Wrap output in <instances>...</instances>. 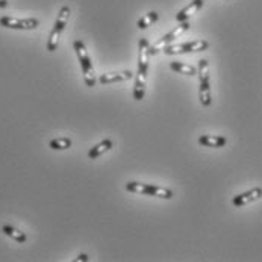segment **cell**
I'll use <instances>...</instances> for the list:
<instances>
[{
  "label": "cell",
  "instance_id": "6da1fadb",
  "mask_svg": "<svg viewBox=\"0 0 262 262\" xmlns=\"http://www.w3.org/2000/svg\"><path fill=\"white\" fill-rule=\"evenodd\" d=\"M73 47H75L77 59L80 62V69H82V73H83L85 85L93 88L96 85V75H94V67H93L91 59H90V55L86 52V47H85V44L80 39H76L75 42H73Z\"/></svg>",
  "mask_w": 262,
  "mask_h": 262
},
{
  "label": "cell",
  "instance_id": "7a4b0ae2",
  "mask_svg": "<svg viewBox=\"0 0 262 262\" xmlns=\"http://www.w3.org/2000/svg\"><path fill=\"white\" fill-rule=\"evenodd\" d=\"M197 75H199V83H200V86H199L200 103L208 108L212 103V97H211V83H209V64L206 59L199 61Z\"/></svg>",
  "mask_w": 262,
  "mask_h": 262
},
{
  "label": "cell",
  "instance_id": "3957f363",
  "mask_svg": "<svg viewBox=\"0 0 262 262\" xmlns=\"http://www.w3.org/2000/svg\"><path fill=\"white\" fill-rule=\"evenodd\" d=\"M70 8L67 5H64L61 9H59V14H58V18L55 21V26L49 35L47 39V50L49 52H55L58 49V42H59V37L62 34V31L66 29L67 26V21H69V17H70Z\"/></svg>",
  "mask_w": 262,
  "mask_h": 262
},
{
  "label": "cell",
  "instance_id": "277c9868",
  "mask_svg": "<svg viewBox=\"0 0 262 262\" xmlns=\"http://www.w3.org/2000/svg\"><path fill=\"white\" fill-rule=\"evenodd\" d=\"M126 189L129 192H137V194H144V195H153V197H161L165 200L173 199V191L167 189V188L156 187V185H150V184H140V182H127Z\"/></svg>",
  "mask_w": 262,
  "mask_h": 262
},
{
  "label": "cell",
  "instance_id": "5b68a950",
  "mask_svg": "<svg viewBox=\"0 0 262 262\" xmlns=\"http://www.w3.org/2000/svg\"><path fill=\"white\" fill-rule=\"evenodd\" d=\"M209 47V42L205 39H195L189 42H182V44H168L164 47L165 55H184V53H192V52H203Z\"/></svg>",
  "mask_w": 262,
  "mask_h": 262
},
{
  "label": "cell",
  "instance_id": "8992f818",
  "mask_svg": "<svg viewBox=\"0 0 262 262\" xmlns=\"http://www.w3.org/2000/svg\"><path fill=\"white\" fill-rule=\"evenodd\" d=\"M189 21H181V25L176 28V29H173L171 32H168V34H165L162 38H159L155 44H151L149 47L150 50V56H155L156 53H159L161 50H164V47L165 46H168L171 41H174L176 38H181V35H184L185 32H187L188 29H189Z\"/></svg>",
  "mask_w": 262,
  "mask_h": 262
},
{
  "label": "cell",
  "instance_id": "52a82bcc",
  "mask_svg": "<svg viewBox=\"0 0 262 262\" xmlns=\"http://www.w3.org/2000/svg\"><path fill=\"white\" fill-rule=\"evenodd\" d=\"M0 25L8 29H17V31H32L39 26L37 18H14V17H0Z\"/></svg>",
  "mask_w": 262,
  "mask_h": 262
},
{
  "label": "cell",
  "instance_id": "ba28073f",
  "mask_svg": "<svg viewBox=\"0 0 262 262\" xmlns=\"http://www.w3.org/2000/svg\"><path fill=\"white\" fill-rule=\"evenodd\" d=\"M150 44L147 38H141L140 44H138V72L140 75L147 76V70H149L150 62Z\"/></svg>",
  "mask_w": 262,
  "mask_h": 262
},
{
  "label": "cell",
  "instance_id": "9c48e42d",
  "mask_svg": "<svg viewBox=\"0 0 262 262\" xmlns=\"http://www.w3.org/2000/svg\"><path fill=\"white\" fill-rule=\"evenodd\" d=\"M261 197L262 188L256 187L253 188V189H250V191H246V192H243V194L235 195V197L232 199V205L236 206V208H243V206H246V205H249V203H252V202L259 200Z\"/></svg>",
  "mask_w": 262,
  "mask_h": 262
},
{
  "label": "cell",
  "instance_id": "30bf717a",
  "mask_svg": "<svg viewBox=\"0 0 262 262\" xmlns=\"http://www.w3.org/2000/svg\"><path fill=\"white\" fill-rule=\"evenodd\" d=\"M134 73L129 72V70H124V72H120V73H105L99 77V82L103 83V85H110V83H117V82H126V80H130Z\"/></svg>",
  "mask_w": 262,
  "mask_h": 262
},
{
  "label": "cell",
  "instance_id": "8fae6325",
  "mask_svg": "<svg viewBox=\"0 0 262 262\" xmlns=\"http://www.w3.org/2000/svg\"><path fill=\"white\" fill-rule=\"evenodd\" d=\"M199 144L205 146V147L219 149V147H225L227 144V140L225 137H219V135H200L199 137Z\"/></svg>",
  "mask_w": 262,
  "mask_h": 262
},
{
  "label": "cell",
  "instance_id": "7c38bea8",
  "mask_svg": "<svg viewBox=\"0 0 262 262\" xmlns=\"http://www.w3.org/2000/svg\"><path fill=\"white\" fill-rule=\"evenodd\" d=\"M203 6V0H192L188 6H185L184 9H181L178 14H176V20L181 23V21H187L188 18L195 14L200 8Z\"/></svg>",
  "mask_w": 262,
  "mask_h": 262
},
{
  "label": "cell",
  "instance_id": "4fadbf2b",
  "mask_svg": "<svg viewBox=\"0 0 262 262\" xmlns=\"http://www.w3.org/2000/svg\"><path fill=\"white\" fill-rule=\"evenodd\" d=\"M144 94H146V76L137 73L135 83H134V99L140 102L144 99Z\"/></svg>",
  "mask_w": 262,
  "mask_h": 262
},
{
  "label": "cell",
  "instance_id": "5bb4252c",
  "mask_svg": "<svg viewBox=\"0 0 262 262\" xmlns=\"http://www.w3.org/2000/svg\"><path fill=\"white\" fill-rule=\"evenodd\" d=\"M2 232L6 235V236H9V238H12V239H15L17 243H26L28 241V236H26V233L25 232H21V230H18L17 227H14V226L11 225H5L2 227Z\"/></svg>",
  "mask_w": 262,
  "mask_h": 262
},
{
  "label": "cell",
  "instance_id": "9a60e30c",
  "mask_svg": "<svg viewBox=\"0 0 262 262\" xmlns=\"http://www.w3.org/2000/svg\"><path fill=\"white\" fill-rule=\"evenodd\" d=\"M113 149V141L111 140H103L99 144H96L94 147H91V150L88 151V158L90 159H97L100 155L106 153L108 150Z\"/></svg>",
  "mask_w": 262,
  "mask_h": 262
},
{
  "label": "cell",
  "instance_id": "2e32d148",
  "mask_svg": "<svg viewBox=\"0 0 262 262\" xmlns=\"http://www.w3.org/2000/svg\"><path fill=\"white\" fill-rule=\"evenodd\" d=\"M170 69L179 75L185 76H195L197 75V69L192 67V66H188V64H182V62H178V61H173L170 62Z\"/></svg>",
  "mask_w": 262,
  "mask_h": 262
},
{
  "label": "cell",
  "instance_id": "e0dca14e",
  "mask_svg": "<svg viewBox=\"0 0 262 262\" xmlns=\"http://www.w3.org/2000/svg\"><path fill=\"white\" fill-rule=\"evenodd\" d=\"M72 140L67 138V137H61V138H53L50 143H49V147L52 150H67L72 147Z\"/></svg>",
  "mask_w": 262,
  "mask_h": 262
},
{
  "label": "cell",
  "instance_id": "ac0fdd59",
  "mask_svg": "<svg viewBox=\"0 0 262 262\" xmlns=\"http://www.w3.org/2000/svg\"><path fill=\"white\" fill-rule=\"evenodd\" d=\"M158 18H159V14L156 12V11H151L149 14H146L144 17H141L140 20H138V23H137V26H138V29H146V28H149L150 25H153L155 21H158Z\"/></svg>",
  "mask_w": 262,
  "mask_h": 262
},
{
  "label": "cell",
  "instance_id": "d6986e66",
  "mask_svg": "<svg viewBox=\"0 0 262 262\" xmlns=\"http://www.w3.org/2000/svg\"><path fill=\"white\" fill-rule=\"evenodd\" d=\"M76 261H88V256H86L85 253H80V255L76 258Z\"/></svg>",
  "mask_w": 262,
  "mask_h": 262
},
{
  "label": "cell",
  "instance_id": "ffe728a7",
  "mask_svg": "<svg viewBox=\"0 0 262 262\" xmlns=\"http://www.w3.org/2000/svg\"><path fill=\"white\" fill-rule=\"evenodd\" d=\"M6 6H8V0H0V8L5 9Z\"/></svg>",
  "mask_w": 262,
  "mask_h": 262
}]
</instances>
